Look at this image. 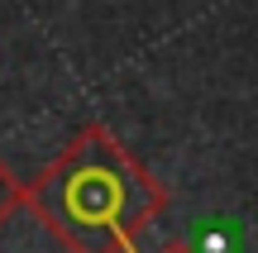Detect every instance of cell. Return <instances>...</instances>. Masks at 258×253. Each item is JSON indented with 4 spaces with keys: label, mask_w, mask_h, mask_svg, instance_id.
<instances>
[{
    "label": "cell",
    "mask_w": 258,
    "mask_h": 253,
    "mask_svg": "<svg viewBox=\"0 0 258 253\" xmlns=\"http://www.w3.org/2000/svg\"><path fill=\"white\" fill-rule=\"evenodd\" d=\"M15 210H24V182H19L15 172L0 162V225H5Z\"/></svg>",
    "instance_id": "2"
},
{
    "label": "cell",
    "mask_w": 258,
    "mask_h": 253,
    "mask_svg": "<svg viewBox=\"0 0 258 253\" xmlns=\"http://www.w3.org/2000/svg\"><path fill=\"white\" fill-rule=\"evenodd\" d=\"M34 210L67 253H134L139 234L167 210V187L105 124H82L62 153L24 182Z\"/></svg>",
    "instance_id": "1"
},
{
    "label": "cell",
    "mask_w": 258,
    "mask_h": 253,
    "mask_svg": "<svg viewBox=\"0 0 258 253\" xmlns=\"http://www.w3.org/2000/svg\"><path fill=\"white\" fill-rule=\"evenodd\" d=\"M158 253H196V248H191V244H182V239H172V244H163Z\"/></svg>",
    "instance_id": "3"
}]
</instances>
